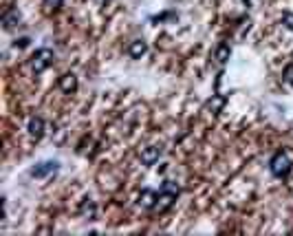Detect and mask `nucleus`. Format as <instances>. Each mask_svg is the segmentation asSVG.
<instances>
[{"label":"nucleus","mask_w":293,"mask_h":236,"mask_svg":"<svg viewBox=\"0 0 293 236\" xmlns=\"http://www.w3.org/2000/svg\"><path fill=\"white\" fill-rule=\"evenodd\" d=\"M146 51H148V45L143 40H135V42H130V47H128V55L130 58H135V60H139L141 55H146Z\"/></svg>","instance_id":"6e6552de"},{"label":"nucleus","mask_w":293,"mask_h":236,"mask_svg":"<svg viewBox=\"0 0 293 236\" xmlns=\"http://www.w3.org/2000/svg\"><path fill=\"white\" fill-rule=\"evenodd\" d=\"M80 214L84 218H95V203L93 201H84V203H82V208H80Z\"/></svg>","instance_id":"ddd939ff"},{"label":"nucleus","mask_w":293,"mask_h":236,"mask_svg":"<svg viewBox=\"0 0 293 236\" xmlns=\"http://www.w3.org/2000/svg\"><path fill=\"white\" fill-rule=\"evenodd\" d=\"M282 23H284V27H287L289 31H293V14H289L287 11V14L282 16Z\"/></svg>","instance_id":"f3484780"},{"label":"nucleus","mask_w":293,"mask_h":236,"mask_svg":"<svg viewBox=\"0 0 293 236\" xmlns=\"http://www.w3.org/2000/svg\"><path fill=\"white\" fill-rule=\"evenodd\" d=\"M245 2H247V7H249V0H245Z\"/></svg>","instance_id":"aec40b11"},{"label":"nucleus","mask_w":293,"mask_h":236,"mask_svg":"<svg viewBox=\"0 0 293 236\" xmlns=\"http://www.w3.org/2000/svg\"><path fill=\"white\" fill-rule=\"evenodd\" d=\"M53 51L51 49H38L36 53H33V58H31V69H33V73H36V75H40L42 71H46V69L51 67V64H53Z\"/></svg>","instance_id":"f03ea898"},{"label":"nucleus","mask_w":293,"mask_h":236,"mask_svg":"<svg viewBox=\"0 0 293 236\" xmlns=\"http://www.w3.org/2000/svg\"><path fill=\"white\" fill-rule=\"evenodd\" d=\"M58 161H42V164H38L36 168L31 170V177H36V179H42V177H46V174H51V172H55L58 170Z\"/></svg>","instance_id":"7ed1b4c3"},{"label":"nucleus","mask_w":293,"mask_h":236,"mask_svg":"<svg viewBox=\"0 0 293 236\" xmlns=\"http://www.w3.org/2000/svg\"><path fill=\"white\" fill-rule=\"evenodd\" d=\"M157 199H159V194H157V192H152V190H143L141 192V196H139V205H141V208H155L157 205Z\"/></svg>","instance_id":"1a4fd4ad"},{"label":"nucleus","mask_w":293,"mask_h":236,"mask_svg":"<svg viewBox=\"0 0 293 236\" xmlns=\"http://www.w3.org/2000/svg\"><path fill=\"white\" fill-rule=\"evenodd\" d=\"M58 86H60V91H62V93H67V95L75 93V91H77V77L73 75V73H67V75L60 77Z\"/></svg>","instance_id":"20e7f679"},{"label":"nucleus","mask_w":293,"mask_h":236,"mask_svg":"<svg viewBox=\"0 0 293 236\" xmlns=\"http://www.w3.org/2000/svg\"><path fill=\"white\" fill-rule=\"evenodd\" d=\"M269 170H271V174L278 179L287 177V174L291 172V159H289L287 152H275L273 159L269 161Z\"/></svg>","instance_id":"f257e3e1"},{"label":"nucleus","mask_w":293,"mask_h":236,"mask_svg":"<svg viewBox=\"0 0 293 236\" xmlns=\"http://www.w3.org/2000/svg\"><path fill=\"white\" fill-rule=\"evenodd\" d=\"M64 0H45V9L46 11H58L62 7Z\"/></svg>","instance_id":"2eb2a0df"},{"label":"nucleus","mask_w":293,"mask_h":236,"mask_svg":"<svg viewBox=\"0 0 293 236\" xmlns=\"http://www.w3.org/2000/svg\"><path fill=\"white\" fill-rule=\"evenodd\" d=\"M16 24H20V14H18V9H9L5 16H2V27L14 29Z\"/></svg>","instance_id":"9b49d317"},{"label":"nucleus","mask_w":293,"mask_h":236,"mask_svg":"<svg viewBox=\"0 0 293 236\" xmlns=\"http://www.w3.org/2000/svg\"><path fill=\"white\" fill-rule=\"evenodd\" d=\"M161 190H163V192H170V194H177V196H179V192H181V186H179L177 181H163V186H161Z\"/></svg>","instance_id":"4468645a"},{"label":"nucleus","mask_w":293,"mask_h":236,"mask_svg":"<svg viewBox=\"0 0 293 236\" xmlns=\"http://www.w3.org/2000/svg\"><path fill=\"white\" fill-rule=\"evenodd\" d=\"M159 157H161V146H148V148H143V150H141V161L146 165L157 164Z\"/></svg>","instance_id":"39448f33"},{"label":"nucleus","mask_w":293,"mask_h":236,"mask_svg":"<svg viewBox=\"0 0 293 236\" xmlns=\"http://www.w3.org/2000/svg\"><path fill=\"white\" fill-rule=\"evenodd\" d=\"M177 201V194H170V192H159V199H157V205L155 208L159 210V212H165L168 208H172V203Z\"/></svg>","instance_id":"0eeeda50"},{"label":"nucleus","mask_w":293,"mask_h":236,"mask_svg":"<svg viewBox=\"0 0 293 236\" xmlns=\"http://www.w3.org/2000/svg\"><path fill=\"white\" fill-rule=\"evenodd\" d=\"M29 135H31V139H42V135H45V121H42V117H31L29 119Z\"/></svg>","instance_id":"423d86ee"},{"label":"nucleus","mask_w":293,"mask_h":236,"mask_svg":"<svg viewBox=\"0 0 293 236\" xmlns=\"http://www.w3.org/2000/svg\"><path fill=\"white\" fill-rule=\"evenodd\" d=\"M97 2H99V5H104V2H106V0H97Z\"/></svg>","instance_id":"6ab92c4d"},{"label":"nucleus","mask_w":293,"mask_h":236,"mask_svg":"<svg viewBox=\"0 0 293 236\" xmlns=\"http://www.w3.org/2000/svg\"><path fill=\"white\" fill-rule=\"evenodd\" d=\"M223 106H225V97H223V95H212V99H207V104H205V108H207L212 115L221 113Z\"/></svg>","instance_id":"9d476101"},{"label":"nucleus","mask_w":293,"mask_h":236,"mask_svg":"<svg viewBox=\"0 0 293 236\" xmlns=\"http://www.w3.org/2000/svg\"><path fill=\"white\" fill-rule=\"evenodd\" d=\"M29 42H31L29 38H20V40H16V42H14V47H20V49H24V47L29 45Z\"/></svg>","instance_id":"a211bd4d"},{"label":"nucleus","mask_w":293,"mask_h":236,"mask_svg":"<svg viewBox=\"0 0 293 236\" xmlns=\"http://www.w3.org/2000/svg\"><path fill=\"white\" fill-rule=\"evenodd\" d=\"M282 77H284V82H287L289 86H293V64H287V69H284Z\"/></svg>","instance_id":"dca6fc26"},{"label":"nucleus","mask_w":293,"mask_h":236,"mask_svg":"<svg viewBox=\"0 0 293 236\" xmlns=\"http://www.w3.org/2000/svg\"><path fill=\"white\" fill-rule=\"evenodd\" d=\"M229 55H231V47L229 45H225V42H223V45L216 47V62L218 64H225L227 60H229Z\"/></svg>","instance_id":"f8f14e48"}]
</instances>
